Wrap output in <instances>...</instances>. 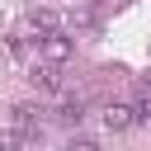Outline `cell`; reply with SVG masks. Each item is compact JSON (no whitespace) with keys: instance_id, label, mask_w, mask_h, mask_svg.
<instances>
[{"instance_id":"obj_1","label":"cell","mask_w":151,"mask_h":151,"mask_svg":"<svg viewBox=\"0 0 151 151\" xmlns=\"http://www.w3.org/2000/svg\"><path fill=\"white\" fill-rule=\"evenodd\" d=\"M14 132H19V137H28V142H38V137H42V109L19 104V109H14Z\"/></svg>"},{"instance_id":"obj_2","label":"cell","mask_w":151,"mask_h":151,"mask_svg":"<svg viewBox=\"0 0 151 151\" xmlns=\"http://www.w3.org/2000/svg\"><path fill=\"white\" fill-rule=\"evenodd\" d=\"M71 52H76V42H71V33H61V28H57V33H47V38H42V57H47L52 66H61V61H71Z\"/></svg>"},{"instance_id":"obj_3","label":"cell","mask_w":151,"mask_h":151,"mask_svg":"<svg viewBox=\"0 0 151 151\" xmlns=\"http://www.w3.org/2000/svg\"><path fill=\"white\" fill-rule=\"evenodd\" d=\"M132 123H137V109H127V104H109L104 109V127L109 132H127Z\"/></svg>"},{"instance_id":"obj_4","label":"cell","mask_w":151,"mask_h":151,"mask_svg":"<svg viewBox=\"0 0 151 151\" xmlns=\"http://www.w3.org/2000/svg\"><path fill=\"white\" fill-rule=\"evenodd\" d=\"M38 90H61V71L52 66V61H42V66H33V76H28Z\"/></svg>"},{"instance_id":"obj_5","label":"cell","mask_w":151,"mask_h":151,"mask_svg":"<svg viewBox=\"0 0 151 151\" xmlns=\"http://www.w3.org/2000/svg\"><path fill=\"white\" fill-rule=\"evenodd\" d=\"M80 118H85V104H80V99H61V104H57V123L80 127Z\"/></svg>"},{"instance_id":"obj_6","label":"cell","mask_w":151,"mask_h":151,"mask_svg":"<svg viewBox=\"0 0 151 151\" xmlns=\"http://www.w3.org/2000/svg\"><path fill=\"white\" fill-rule=\"evenodd\" d=\"M28 24L38 28V38H47V33H57V14H52V9H33V14H28Z\"/></svg>"},{"instance_id":"obj_7","label":"cell","mask_w":151,"mask_h":151,"mask_svg":"<svg viewBox=\"0 0 151 151\" xmlns=\"http://www.w3.org/2000/svg\"><path fill=\"white\" fill-rule=\"evenodd\" d=\"M137 123H151V85H146L142 99H137Z\"/></svg>"},{"instance_id":"obj_8","label":"cell","mask_w":151,"mask_h":151,"mask_svg":"<svg viewBox=\"0 0 151 151\" xmlns=\"http://www.w3.org/2000/svg\"><path fill=\"white\" fill-rule=\"evenodd\" d=\"M19 142H24V137H19L14 127H9V132H0V151H19Z\"/></svg>"},{"instance_id":"obj_9","label":"cell","mask_w":151,"mask_h":151,"mask_svg":"<svg viewBox=\"0 0 151 151\" xmlns=\"http://www.w3.org/2000/svg\"><path fill=\"white\" fill-rule=\"evenodd\" d=\"M66 151H99V142H90V137H71Z\"/></svg>"}]
</instances>
